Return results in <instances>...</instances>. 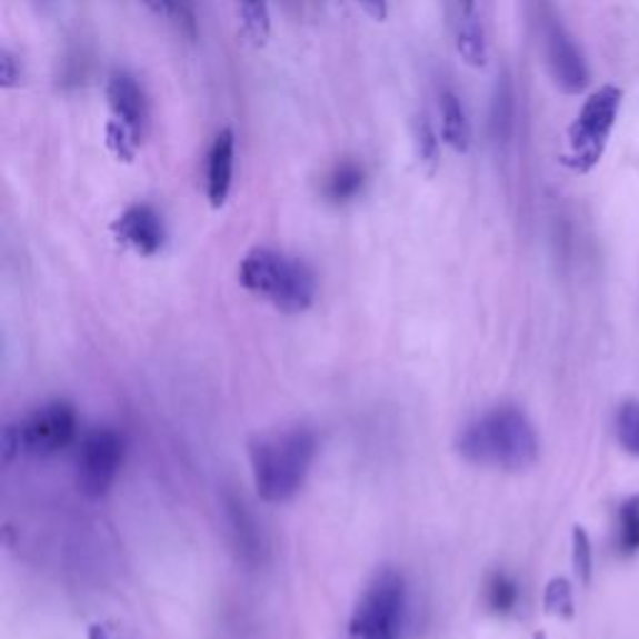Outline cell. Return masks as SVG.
Listing matches in <instances>:
<instances>
[{
	"label": "cell",
	"instance_id": "1",
	"mask_svg": "<svg viewBox=\"0 0 639 639\" xmlns=\"http://www.w3.org/2000/svg\"><path fill=\"white\" fill-rule=\"evenodd\" d=\"M465 460L492 470H525L540 455V440L527 415L515 405L487 410L458 435Z\"/></svg>",
	"mask_w": 639,
	"mask_h": 639
},
{
	"label": "cell",
	"instance_id": "2",
	"mask_svg": "<svg viewBox=\"0 0 639 639\" xmlns=\"http://www.w3.org/2000/svg\"><path fill=\"white\" fill-rule=\"evenodd\" d=\"M318 455V438L308 428H290L266 435L250 445V465L256 490L270 505L296 497L308 480Z\"/></svg>",
	"mask_w": 639,
	"mask_h": 639
},
{
	"label": "cell",
	"instance_id": "3",
	"mask_svg": "<svg viewBox=\"0 0 639 639\" xmlns=\"http://www.w3.org/2000/svg\"><path fill=\"white\" fill-rule=\"evenodd\" d=\"M240 286L252 296L268 300L282 312H302L316 302L318 280L308 262L286 252L256 248L240 262Z\"/></svg>",
	"mask_w": 639,
	"mask_h": 639
},
{
	"label": "cell",
	"instance_id": "4",
	"mask_svg": "<svg viewBox=\"0 0 639 639\" xmlns=\"http://www.w3.org/2000/svg\"><path fill=\"white\" fill-rule=\"evenodd\" d=\"M622 108V90L602 86L585 100L575 123L567 130V153L562 162L575 172H590L602 160Z\"/></svg>",
	"mask_w": 639,
	"mask_h": 639
},
{
	"label": "cell",
	"instance_id": "5",
	"mask_svg": "<svg viewBox=\"0 0 639 639\" xmlns=\"http://www.w3.org/2000/svg\"><path fill=\"white\" fill-rule=\"evenodd\" d=\"M408 610L402 575L382 570L362 592L350 617V639H400Z\"/></svg>",
	"mask_w": 639,
	"mask_h": 639
},
{
	"label": "cell",
	"instance_id": "6",
	"mask_svg": "<svg viewBox=\"0 0 639 639\" xmlns=\"http://www.w3.org/2000/svg\"><path fill=\"white\" fill-rule=\"evenodd\" d=\"M78 438V415L73 405L53 400L40 405L16 430H6V455L26 450L36 458H50L70 448Z\"/></svg>",
	"mask_w": 639,
	"mask_h": 639
},
{
	"label": "cell",
	"instance_id": "7",
	"mask_svg": "<svg viewBox=\"0 0 639 639\" xmlns=\"http://www.w3.org/2000/svg\"><path fill=\"white\" fill-rule=\"evenodd\" d=\"M126 445L113 428H96L80 440L76 458V480L80 492L90 500L106 497L113 487L120 465H123Z\"/></svg>",
	"mask_w": 639,
	"mask_h": 639
},
{
	"label": "cell",
	"instance_id": "8",
	"mask_svg": "<svg viewBox=\"0 0 639 639\" xmlns=\"http://www.w3.org/2000/svg\"><path fill=\"white\" fill-rule=\"evenodd\" d=\"M540 36H542V50L545 63L555 86L567 96L582 93L590 83V70H587L582 50L577 48L575 38L567 33L562 20L557 18L550 6L540 10Z\"/></svg>",
	"mask_w": 639,
	"mask_h": 639
},
{
	"label": "cell",
	"instance_id": "9",
	"mask_svg": "<svg viewBox=\"0 0 639 639\" xmlns=\"http://www.w3.org/2000/svg\"><path fill=\"white\" fill-rule=\"evenodd\" d=\"M110 230H113L120 246L143 258L156 256L166 246V226H162L160 212L148 202H136V206L120 212Z\"/></svg>",
	"mask_w": 639,
	"mask_h": 639
},
{
	"label": "cell",
	"instance_id": "10",
	"mask_svg": "<svg viewBox=\"0 0 639 639\" xmlns=\"http://www.w3.org/2000/svg\"><path fill=\"white\" fill-rule=\"evenodd\" d=\"M106 96L113 120L136 130V133L143 138L148 128V100L138 80L128 73H113L108 80Z\"/></svg>",
	"mask_w": 639,
	"mask_h": 639
},
{
	"label": "cell",
	"instance_id": "11",
	"mask_svg": "<svg viewBox=\"0 0 639 639\" xmlns=\"http://www.w3.org/2000/svg\"><path fill=\"white\" fill-rule=\"evenodd\" d=\"M232 176H236V133L222 128L208 153V200L212 208H222L230 198Z\"/></svg>",
	"mask_w": 639,
	"mask_h": 639
},
{
	"label": "cell",
	"instance_id": "12",
	"mask_svg": "<svg viewBox=\"0 0 639 639\" xmlns=\"http://www.w3.org/2000/svg\"><path fill=\"white\" fill-rule=\"evenodd\" d=\"M455 13H458V26H455V48L460 58L470 68L487 66V40L482 30V20L478 13V0H455Z\"/></svg>",
	"mask_w": 639,
	"mask_h": 639
},
{
	"label": "cell",
	"instance_id": "13",
	"mask_svg": "<svg viewBox=\"0 0 639 639\" xmlns=\"http://www.w3.org/2000/svg\"><path fill=\"white\" fill-rule=\"evenodd\" d=\"M440 130L442 140L455 153H468L472 143V128L460 96L452 93V90L440 93Z\"/></svg>",
	"mask_w": 639,
	"mask_h": 639
},
{
	"label": "cell",
	"instance_id": "14",
	"mask_svg": "<svg viewBox=\"0 0 639 639\" xmlns=\"http://www.w3.org/2000/svg\"><path fill=\"white\" fill-rule=\"evenodd\" d=\"M515 116H517V106H515V86L510 73H502L497 78L495 83V93H492V103H490V136L492 143L505 148L512 140L515 133Z\"/></svg>",
	"mask_w": 639,
	"mask_h": 639
},
{
	"label": "cell",
	"instance_id": "15",
	"mask_svg": "<svg viewBox=\"0 0 639 639\" xmlns=\"http://www.w3.org/2000/svg\"><path fill=\"white\" fill-rule=\"evenodd\" d=\"M365 168L355 160H342L322 180V198L332 206H345L355 200L365 188Z\"/></svg>",
	"mask_w": 639,
	"mask_h": 639
},
{
	"label": "cell",
	"instance_id": "16",
	"mask_svg": "<svg viewBox=\"0 0 639 639\" xmlns=\"http://www.w3.org/2000/svg\"><path fill=\"white\" fill-rule=\"evenodd\" d=\"M228 520L232 527V535H236V545L238 550L248 557H258L262 550V542H260V530L256 520H252V515L248 512V507L242 505L236 497H228Z\"/></svg>",
	"mask_w": 639,
	"mask_h": 639
},
{
	"label": "cell",
	"instance_id": "17",
	"mask_svg": "<svg viewBox=\"0 0 639 639\" xmlns=\"http://www.w3.org/2000/svg\"><path fill=\"white\" fill-rule=\"evenodd\" d=\"M238 16L242 36H246L252 46H266L272 33L268 0H238Z\"/></svg>",
	"mask_w": 639,
	"mask_h": 639
},
{
	"label": "cell",
	"instance_id": "18",
	"mask_svg": "<svg viewBox=\"0 0 639 639\" xmlns=\"http://www.w3.org/2000/svg\"><path fill=\"white\" fill-rule=\"evenodd\" d=\"M520 602V587L510 575L495 572L485 582V605L492 615H510Z\"/></svg>",
	"mask_w": 639,
	"mask_h": 639
},
{
	"label": "cell",
	"instance_id": "19",
	"mask_svg": "<svg viewBox=\"0 0 639 639\" xmlns=\"http://www.w3.org/2000/svg\"><path fill=\"white\" fill-rule=\"evenodd\" d=\"M412 138H415V153L420 158V166L428 176L440 168V136L435 133L432 123L425 116L412 120Z\"/></svg>",
	"mask_w": 639,
	"mask_h": 639
},
{
	"label": "cell",
	"instance_id": "20",
	"mask_svg": "<svg viewBox=\"0 0 639 639\" xmlns=\"http://www.w3.org/2000/svg\"><path fill=\"white\" fill-rule=\"evenodd\" d=\"M617 552L622 557L639 552V495L630 497L617 515Z\"/></svg>",
	"mask_w": 639,
	"mask_h": 639
},
{
	"label": "cell",
	"instance_id": "21",
	"mask_svg": "<svg viewBox=\"0 0 639 639\" xmlns=\"http://www.w3.org/2000/svg\"><path fill=\"white\" fill-rule=\"evenodd\" d=\"M615 432L622 448L639 458V402L630 400L617 410Z\"/></svg>",
	"mask_w": 639,
	"mask_h": 639
},
{
	"label": "cell",
	"instance_id": "22",
	"mask_svg": "<svg viewBox=\"0 0 639 639\" xmlns=\"http://www.w3.org/2000/svg\"><path fill=\"white\" fill-rule=\"evenodd\" d=\"M106 138H108V148L113 150V156L123 162H133L140 146H143V138H140L136 130L118 123V120H110L106 128Z\"/></svg>",
	"mask_w": 639,
	"mask_h": 639
},
{
	"label": "cell",
	"instance_id": "23",
	"mask_svg": "<svg viewBox=\"0 0 639 639\" xmlns=\"http://www.w3.org/2000/svg\"><path fill=\"white\" fill-rule=\"evenodd\" d=\"M572 565H575L577 577H580V582L590 585V580H592V545H590V537H587L582 527H575V532H572Z\"/></svg>",
	"mask_w": 639,
	"mask_h": 639
},
{
	"label": "cell",
	"instance_id": "24",
	"mask_svg": "<svg viewBox=\"0 0 639 639\" xmlns=\"http://www.w3.org/2000/svg\"><path fill=\"white\" fill-rule=\"evenodd\" d=\"M545 607L555 615H562V617H570L575 610V602H572V590L567 580H552L547 585V592H545Z\"/></svg>",
	"mask_w": 639,
	"mask_h": 639
},
{
	"label": "cell",
	"instance_id": "25",
	"mask_svg": "<svg viewBox=\"0 0 639 639\" xmlns=\"http://www.w3.org/2000/svg\"><path fill=\"white\" fill-rule=\"evenodd\" d=\"M20 78H23V68H20V60L16 58L13 50L3 48V53H0V86H3L6 90L18 88Z\"/></svg>",
	"mask_w": 639,
	"mask_h": 639
},
{
	"label": "cell",
	"instance_id": "26",
	"mask_svg": "<svg viewBox=\"0 0 639 639\" xmlns=\"http://www.w3.org/2000/svg\"><path fill=\"white\" fill-rule=\"evenodd\" d=\"M358 6L362 8L365 16L375 20V23H385V20H388L390 13L388 0H358Z\"/></svg>",
	"mask_w": 639,
	"mask_h": 639
},
{
	"label": "cell",
	"instance_id": "27",
	"mask_svg": "<svg viewBox=\"0 0 639 639\" xmlns=\"http://www.w3.org/2000/svg\"><path fill=\"white\" fill-rule=\"evenodd\" d=\"M148 10H153L156 16H168L172 18V10H176V0H140Z\"/></svg>",
	"mask_w": 639,
	"mask_h": 639
},
{
	"label": "cell",
	"instance_id": "28",
	"mask_svg": "<svg viewBox=\"0 0 639 639\" xmlns=\"http://www.w3.org/2000/svg\"><path fill=\"white\" fill-rule=\"evenodd\" d=\"M322 3H332L335 6V3H340V0H322Z\"/></svg>",
	"mask_w": 639,
	"mask_h": 639
}]
</instances>
